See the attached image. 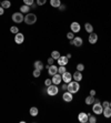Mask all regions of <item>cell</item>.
I'll use <instances>...</instances> for the list:
<instances>
[{
    "mask_svg": "<svg viewBox=\"0 0 111 123\" xmlns=\"http://www.w3.org/2000/svg\"><path fill=\"white\" fill-rule=\"evenodd\" d=\"M54 61H56V60H54L53 58L50 57V58L48 59V64H50V66H51V64H54Z\"/></svg>",
    "mask_w": 111,
    "mask_h": 123,
    "instance_id": "35",
    "label": "cell"
},
{
    "mask_svg": "<svg viewBox=\"0 0 111 123\" xmlns=\"http://www.w3.org/2000/svg\"><path fill=\"white\" fill-rule=\"evenodd\" d=\"M47 0H36V3H37L38 6H43V5H46Z\"/></svg>",
    "mask_w": 111,
    "mask_h": 123,
    "instance_id": "31",
    "label": "cell"
},
{
    "mask_svg": "<svg viewBox=\"0 0 111 123\" xmlns=\"http://www.w3.org/2000/svg\"><path fill=\"white\" fill-rule=\"evenodd\" d=\"M3 13H5V9H3L2 7L0 6V16H2Z\"/></svg>",
    "mask_w": 111,
    "mask_h": 123,
    "instance_id": "40",
    "label": "cell"
},
{
    "mask_svg": "<svg viewBox=\"0 0 111 123\" xmlns=\"http://www.w3.org/2000/svg\"><path fill=\"white\" fill-rule=\"evenodd\" d=\"M59 66H67L69 62V59L67 58V55H60V58L57 60Z\"/></svg>",
    "mask_w": 111,
    "mask_h": 123,
    "instance_id": "13",
    "label": "cell"
},
{
    "mask_svg": "<svg viewBox=\"0 0 111 123\" xmlns=\"http://www.w3.org/2000/svg\"><path fill=\"white\" fill-rule=\"evenodd\" d=\"M77 70H78V71H83V70H85V66H83L82 63L77 64Z\"/></svg>",
    "mask_w": 111,
    "mask_h": 123,
    "instance_id": "32",
    "label": "cell"
},
{
    "mask_svg": "<svg viewBox=\"0 0 111 123\" xmlns=\"http://www.w3.org/2000/svg\"><path fill=\"white\" fill-rule=\"evenodd\" d=\"M29 112H30V115H31V117H37V115L39 114V110H38L37 106H31Z\"/></svg>",
    "mask_w": 111,
    "mask_h": 123,
    "instance_id": "19",
    "label": "cell"
},
{
    "mask_svg": "<svg viewBox=\"0 0 111 123\" xmlns=\"http://www.w3.org/2000/svg\"><path fill=\"white\" fill-rule=\"evenodd\" d=\"M110 108H111V102H110Z\"/></svg>",
    "mask_w": 111,
    "mask_h": 123,
    "instance_id": "46",
    "label": "cell"
},
{
    "mask_svg": "<svg viewBox=\"0 0 111 123\" xmlns=\"http://www.w3.org/2000/svg\"><path fill=\"white\" fill-rule=\"evenodd\" d=\"M62 99L65 102H71V101L73 100V94L70 93L69 91H65V93H63V95H62Z\"/></svg>",
    "mask_w": 111,
    "mask_h": 123,
    "instance_id": "11",
    "label": "cell"
},
{
    "mask_svg": "<svg viewBox=\"0 0 111 123\" xmlns=\"http://www.w3.org/2000/svg\"><path fill=\"white\" fill-rule=\"evenodd\" d=\"M37 6H38V5H37V3H36V2H34V3H32L31 6H30V8H32V9H36V8H37Z\"/></svg>",
    "mask_w": 111,
    "mask_h": 123,
    "instance_id": "41",
    "label": "cell"
},
{
    "mask_svg": "<svg viewBox=\"0 0 111 123\" xmlns=\"http://www.w3.org/2000/svg\"><path fill=\"white\" fill-rule=\"evenodd\" d=\"M40 75H41V71H40V70H37V69H34V71H33V77H34V78H39Z\"/></svg>",
    "mask_w": 111,
    "mask_h": 123,
    "instance_id": "29",
    "label": "cell"
},
{
    "mask_svg": "<svg viewBox=\"0 0 111 123\" xmlns=\"http://www.w3.org/2000/svg\"><path fill=\"white\" fill-rule=\"evenodd\" d=\"M51 84H52L51 79H46V80H45V86H51Z\"/></svg>",
    "mask_w": 111,
    "mask_h": 123,
    "instance_id": "33",
    "label": "cell"
},
{
    "mask_svg": "<svg viewBox=\"0 0 111 123\" xmlns=\"http://www.w3.org/2000/svg\"><path fill=\"white\" fill-rule=\"evenodd\" d=\"M23 5H27V6H31L32 3H34V0H22Z\"/></svg>",
    "mask_w": 111,
    "mask_h": 123,
    "instance_id": "30",
    "label": "cell"
},
{
    "mask_svg": "<svg viewBox=\"0 0 111 123\" xmlns=\"http://www.w3.org/2000/svg\"><path fill=\"white\" fill-rule=\"evenodd\" d=\"M25 22L27 23V25H34V23L37 22V16H36V14L34 13H30V12H29V13H27L26 16H25Z\"/></svg>",
    "mask_w": 111,
    "mask_h": 123,
    "instance_id": "2",
    "label": "cell"
},
{
    "mask_svg": "<svg viewBox=\"0 0 111 123\" xmlns=\"http://www.w3.org/2000/svg\"><path fill=\"white\" fill-rule=\"evenodd\" d=\"M79 90H80V84L78 81H70V82L68 83V89H67V91H69L70 93L74 94V93H77Z\"/></svg>",
    "mask_w": 111,
    "mask_h": 123,
    "instance_id": "1",
    "label": "cell"
},
{
    "mask_svg": "<svg viewBox=\"0 0 111 123\" xmlns=\"http://www.w3.org/2000/svg\"><path fill=\"white\" fill-rule=\"evenodd\" d=\"M67 58H68V59H70V58H71V55H70V53H68V55H67Z\"/></svg>",
    "mask_w": 111,
    "mask_h": 123,
    "instance_id": "44",
    "label": "cell"
},
{
    "mask_svg": "<svg viewBox=\"0 0 111 123\" xmlns=\"http://www.w3.org/2000/svg\"><path fill=\"white\" fill-rule=\"evenodd\" d=\"M1 7L3 9H8L11 7V2H10V0H2L1 1Z\"/></svg>",
    "mask_w": 111,
    "mask_h": 123,
    "instance_id": "22",
    "label": "cell"
},
{
    "mask_svg": "<svg viewBox=\"0 0 111 123\" xmlns=\"http://www.w3.org/2000/svg\"><path fill=\"white\" fill-rule=\"evenodd\" d=\"M25 41V36L21 32H18V33L14 34V42L17 44H21V43Z\"/></svg>",
    "mask_w": 111,
    "mask_h": 123,
    "instance_id": "7",
    "label": "cell"
},
{
    "mask_svg": "<svg viewBox=\"0 0 111 123\" xmlns=\"http://www.w3.org/2000/svg\"><path fill=\"white\" fill-rule=\"evenodd\" d=\"M60 52L59 51H57V50H54V51H52L51 52V58H53L54 60H58V59H59L60 58Z\"/></svg>",
    "mask_w": 111,
    "mask_h": 123,
    "instance_id": "25",
    "label": "cell"
},
{
    "mask_svg": "<svg viewBox=\"0 0 111 123\" xmlns=\"http://www.w3.org/2000/svg\"><path fill=\"white\" fill-rule=\"evenodd\" d=\"M61 89H62L63 91H67V89H68V83H63L62 86H61Z\"/></svg>",
    "mask_w": 111,
    "mask_h": 123,
    "instance_id": "37",
    "label": "cell"
},
{
    "mask_svg": "<svg viewBox=\"0 0 111 123\" xmlns=\"http://www.w3.org/2000/svg\"><path fill=\"white\" fill-rule=\"evenodd\" d=\"M70 44L74 47H81L83 44V39L81 37H74L72 40H70Z\"/></svg>",
    "mask_w": 111,
    "mask_h": 123,
    "instance_id": "6",
    "label": "cell"
},
{
    "mask_svg": "<svg viewBox=\"0 0 111 123\" xmlns=\"http://www.w3.org/2000/svg\"><path fill=\"white\" fill-rule=\"evenodd\" d=\"M61 77H62V81L65 83H69L70 81H72V74L70 73V72H68V71H65V73H62Z\"/></svg>",
    "mask_w": 111,
    "mask_h": 123,
    "instance_id": "9",
    "label": "cell"
},
{
    "mask_svg": "<svg viewBox=\"0 0 111 123\" xmlns=\"http://www.w3.org/2000/svg\"><path fill=\"white\" fill-rule=\"evenodd\" d=\"M96 93H97V92H96V90H90V95L94 97V95H96Z\"/></svg>",
    "mask_w": 111,
    "mask_h": 123,
    "instance_id": "39",
    "label": "cell"
},
{
    "mask_svg": "<svg viewBox=\"0 0 111 123\" xmlns=\"http://www.w3.org/2000/svg\"><path fill=\"white\" fill-rule=\"evenodd\" d=\"M78 120L81 123H87L89 120V114H87L85 112H81V113H79V115H78Z\"/></svg>",
    "mask_w": 111,
    "mask_h": 123,
    "instance_id": "10",
    "label": "cell"
},
{
    "mask_svg": "<svg viewBox=\"0 0 111 123\" xmlns=\"http://www.w3.org/2000/svg\"><path fill=\"white\" fill-rule=\"evenodd\" d=\"M10 32H11V33H13V34L18 33V32H19V28H18V27H16V26H11V28H10Z\"/></svg>",
    "mask_w": 111,
    "mask_h": 123,
    "instance_id": "26",
    "label": "cell"
},
{
    "mask_svg": "<svg viewBox=\"0 0 111 123\" xmlns=\"http://www.w3.org/2000/svg\"><path fill=\"white\" fill-rule=\"evenodd\" d=\"M94 99H96V98L92 97V95H89V97H87V98H85V104H88V105H91V104H93V103H94Z\"/></svg>",
    "mask_w": 111,
    "mask_h": 123,
    "instance_id": "21",
    "label": "cell"
},
{
    "mask_svg": "<svg viewBox=\"0 0 111 123\" xmlns=\"http://www.w3.org/2000/svg\"><path fill=\"white\" fill-rule=\"evenodd\" d=\"M59 10H60V11H65V5H60V6H59Z\"/></svg>",
    "mask_w": 111,
    "mask_h": 123,
    "instance_id": "38",
    "label": "cell"
},
{
    "mask_svg": "<svg viewBox=\"0 0 111 123\" xmlns=\"http://www.w3.org/2000/svg\"><path fill=\"white\" fill-rule=\"evenodd\" d=\"M85 31L88 32V33H91V32H93V27H92L91 23H89V22H87L85 25Z\"/></svg>",
    "mask_w": 111,
    "mask_h": 123,
    "instance_id": "23",
    "label": "cell"
},
{
    "mask_svg": "<svg viewBox=\"0 0 111 123\" xmlns=\"http://www.w3.org/2000/svg\"><path fill=\"white\" fill-rule=\"evenodd\" d=\"M89 123H96L97 122V117H94V115H91V114H89V120H88Z\"/></svg>",
    "mask_w": 111,
    "mask_h": 123,
    "instance_id": "28",
    "label": "cell"
},
{
    "mask_svg": "<svg viewBox=\"0 0 111 123\" xmlns=\"http://www.w3.org/2000/svg\"><path fill=\"white\" fill-rule=\"evenodd\" d=\"M30 6H27V5H22V6L20 7V12L21 13H29L30 11Z\"/></svg>",
    "mask_w": 111,
    "mask_h": 123,
    "instance_id": "20",
    "label": "cell"
},
{
    "mask_svg": "<svg viewBox=\"0 0 111 123\" xmlns=\"http://www.w3.org/2000/svg\"><path fill=\"white\" fill-rule=\"evenodd\" d=\"M102 114L104 115V117H107V119L111 117V108H110V106L103 108V112H102Z\"/></svg>",
    "mask_w": 111,
    "mask_h": 123,
    "instance_id": "18",
    "label": "cell"
},
{
    "mask_svg": "<svg viewBox=\"0 0 111 123\" xmlns=\"http://www.w3.org/2000/svg\"><path fill=\"white\" fill-rule=\"evenodd\" d=\"M33 67H34V69H37V70H42L43 68H45V66H43V63H42V61H40V60H37V61H34V63H33Z\"/></svg>",
    "mask_w": 111,
    "mask_h": 123,
    "instance_id": "17",
    "label": "cell"
},
{
    "mask_svg": "<svg viewBox=\"0 0 111 123\" xmlns=\"http://www.w3.org/2000/svg\"><path fill=\"white\" fill-rule=\"evenodd\" d=\"M92 111H93L94 114H97V115L102 114V112H103L102 104H101V103H93V105H92Z\"/></svg>",
    "mask_w": 111,
    "mask_h": 123,
    "instance_id": "5",
    "label": "cell"
},
{
    "mask_svg": "<svg viewBox=\"0 0 111 123\" xmlns=\"http://www.w3.org/2000/svg\"><path fill=\"white\" fill-rule=\"evenodd\" d=\"M73 32H72V31H70V32H68V33H67V38H68V39H69V40H72V39H73Z\"/></svg>",
    "mask_w": 111,
    "mask_h": 123,
    "instance_id": "34",
    "label": "cell"
},
{
    "mask_svg": "<svg viewBox=\"0 0 111 123\" xmlns=\"http://www.w3.org/2000/svg\"><path fill=\"white\" fill-rule=\"evenodd\" d=\"M102 104V106L103 108H107V106H110V103H109V101H104V102H102L101 103Z\"/></svg>",
    "mask_w": 111,
    "mask_h": 123,
    "instance_id": "36",
    "label": "cell"
},
{
    "mask_svg": "<svg viewBox=\"0 0 111 123\" xmlns=\"http://www.w3.org/2000/svg\"><path fill=\"white\" fill-rule=\"evenodd\" d=\"M70 29H71V31L73 32V33H78V32L81 30V27H80L79 22H77V21H73V22L70 25Z\"/></svg>",
    "mask_w": 111,
    "mask_h": 123,
    "instance_id": "8",
    "label": "cell"
},
{
    "mask_svg": "<svg viewBox=\"0 0 111 123\" xmlns=\"http://www.w3.org/2000/svg\"><path fill=\"white\" fill-rule=\"evenodd\" d=\"M48 73L50 75H54L56 74V73H58V67L56 66V64H51V66H50V68L48 69Z\"/></svg>",
    "mask_w": 111,
    "mask_h": 123,
    "instance_id": "15",
    "label": "cell"
},
{
    "mask_svg": "<svg viewBox=\"0 0 111 123\" xmlns=\"http://www.w3.org/2000/svg\"><path fill=\"white\" fill-rule=\"evenodd\" d=\"M73 80L74 81H78V82H80V81H82V72L81 71H76L73 73Z\"/></svg>",
    "mask_w": 111,
    "mask_h": 123,
    "instance_id": "16",
    "label": "cell"
},
{
    "mask_svg": "<svg viewBox=\"0 0 111 123\" xmlns=\"http://www.w3.org/2000/svg\"><path fill=\"white\" fill-rule=\"evenodd\" d=\"M52 83H53V84H60V83L62 82V77H61V74H60V73H56V74L54 75H52Z\"/></svg>",
    "mask_w": 111,
    "mask_h": 123,
    "instance_id": "12",
    "label": "cell"
},
{
    "mask_svg": "<svg viewBox=\"0 0 111 123\" xmlns=\"http://www.w3.org/2000/svg\"><path fill=\"white\" fill-rule=\"evenodd\" d=\"M94 103H100V100L99 99H94Z\"/></svg>",
    "mask_w": 111,
    "mask_h": 123,
    "instance_id": "42",
    "label": "cell"
},
{
    "mask_svg": "<svg viewBox=\"0 0 111 123\" xmlns=\"http://www.w3.org/2000/svg\"><path fill=\"white\" fill-rule=\"evenodd\" d=\"M0 6H1V1H0Z\"/></svg>",
    "mask_w": 111,
    "mask_h": 123,
    "instance_id": "45",
    "label": "cell"
},
{
    "mask_svg": "<svg viewBox=\"0 0 111 123\" xmlns=\"http://www.w3.org/2000/svg\"><path fill=\"white\" fill-rule=\"evenodd\" d=\"M58 92H59V89H58L57 84H53V83H52L51 86H47V93H48V95H50V97L57 95Z\"/></svg>",
    "mask_w": 111,
    "mask_h": 123,
    "instance_id": "3",
    "label": "cell"
},
{
    "mask_svg": "<svg viewBox=\"0 0 111 123\" xmlns=\"http://www.w3.org/2000/svg\"><path fill=\"white\" fill-rule=\"evenodd\" d=\"M50 5L53 8H59V6L61 5V1L60 0H50Z\"/></svg>",
    "mask_w": 111,
    "mask_h": 123,
    "instance_id": "24",
    "label": "cell"
},
{
    "mask_svg": "<svg viewBox=\"0 0 111 123\" xmlns=\"http://www.w3.org/2000/svg\"><path fill=\"white\" fill-rule=\"evenodd\" d=\"M45 68H46V69H47V70H48V69H49V68H50V64H47V66H45Z\"/></svg>",
    "mask_w": 111,
    "mask_h": 123,
    "instance_id": "43",
    "label": "cell"
},
{
    "mask_svg": "<svg viewBox=\"0 0 111 123\" xmlns=\"http://www.w3.org/2000/svg\"><path fill=\"white\" fill-rule=\"evenodd\" d=\"M65 71H67V69H65V66H60L59 68H58V73H60V74L65 73Z\"/></svg>",
    "mask_w": 111,
    "mask_h": 123,
    "instance_id": "27",
    "label": "cell"
},
{
    "mask_svg": "<svg viewBox=\"0 0 111 123\" xmlns=\"http://www.w3.org/2000/svg\"><path fill=\"white\" fill-rule=\"evenodd\" d=\"M11 18H12V21L16 23H21L25 20V16H23V13H21V12H14Z\"/></svg>",
    "mask_w": 111,
    "mask_h": 123,
    "instance_id": "4",
    "label": "cell"
},
{
    "mask_svg": "<svg viewBox=\"0 0 111 123\" xmlns=\"http://www.w3.org/2000/svg\"><path fill=\"white\" fill-rule=\"evenodd\" d=\"M89 34H90V36H89V38H88L89 43H91V44L97 43V41H98V34L94 33V32H91V33H89Z\"/></svg>",
    "mask_w": 111,
    "mask_h": 123,
    "instance_id": "14",
    "label": "cell"
}]
</instances>
